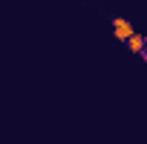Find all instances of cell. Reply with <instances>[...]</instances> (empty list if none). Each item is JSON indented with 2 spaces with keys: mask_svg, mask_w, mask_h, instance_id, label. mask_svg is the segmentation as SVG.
<instances>
[{
  "mask_svg": "<svg viewBox=\"0 0 147 144\" xmlns=\"http://www.w3.org/2000/svg\"><path fill=\"white\" fill-rule=\"evenodd\" d=\"M113 34L119 37L122 42H127L130 37L136 34V28H133V23H130V20H125V17H113Z\"/></svg>",
  "mask_w": 147,
  "mask_h": 144,
  "instance_id": "6da1fadb",
  "label": "cell"
},
{
  "mask_svg": "<svg viewBox=\"0 0 147 144\" xmlns=\"http://www.w3.org/2000/svg\"><path fill=\"white\" fill-rule=\"evenodd\" d=\"M127 48H130V51H136V54H144V51H147V40L142 34H133L127 40Z\"/></svg>",
  "mask_w": 147,
  "mask_h": 144,
  "instance_id": "7a4b0ae2",
  "label": "cell"
},
{
  "mask_svg": "<svg viewBox=\"0 0 147 144\" xmlns=\"http://www.w3.org/2000/svg\"><path fill=\"white\" fill-rule=\"evenodd\" d=\"M144 57H147V51H144Z\"/></svg>",
  "mask_w": 147,
  "mask_h": 144,
  "instance_id": "3957f363",
  "label": "cell"
}]
</instances>
